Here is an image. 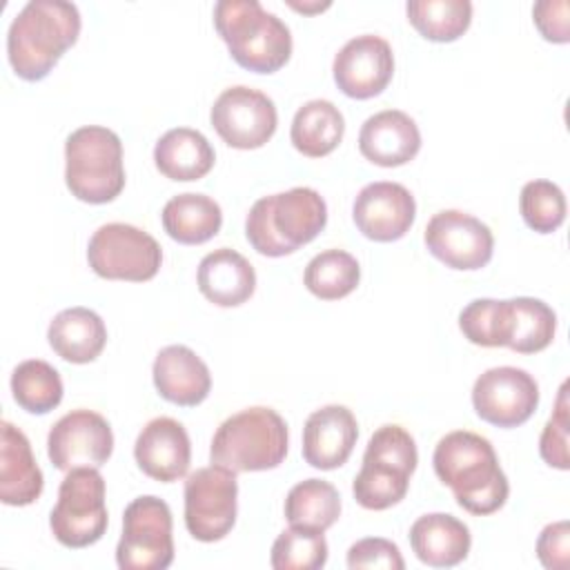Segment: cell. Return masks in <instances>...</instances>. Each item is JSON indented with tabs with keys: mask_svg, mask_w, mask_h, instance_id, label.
<instances>
[{
	"mask_svg": "<svg viewBox=\"0 0 570 570\" xmlns=\"http://www.w3.org/2000/svg\"><path fill=\"white\" fill-rule=\"evenodd\" d=\"M51 350L69 363H91L107 345L105 321L89 307H69L53 316L47 330Z\"/></svg>",
	"mask_w": 570,
	"mask_h": 570,
	"instance_id": "cell-26",
	"label": "cell"
},
{
	"mask_svg": "<svg viewBox=\"0 0 570 570\" xmlns=\"http://www.w3.org/2000/svg\"><path fill=\"white\" fill-rule=\"evenodd\" d=\"M80 36V11L65 0H31L9 24L7 56L18 78L36 82L49 76L60 56Z\"/></svg>",
	"mask_w": 570,
	"mask_h": 570,
	"instance_id": "cell-2",
	"label": "cell"
},
{
	"mask_svg": "<svg viewBox=\"0 0 570 570\" xmlns=\"http://www.w3.org/2000/svg\"><path fill=\"white\" fill-rule=\"evenodd\" d=\"M269 563L274 570H318L327 563V541L323 532L289 525L276 537Z\"/></svg>",
	"mask_w": 570,
	"mask_h": 570,
	"instance_id": "cell-34",
	"label": "cell"
},
{
	"mask_svg": "<svg viewBox=\"0 0 570 570\" xmlns=\"http://www.w3.org/2000/svg\"><path fill=\"white\" fill-rule=\"evenodd\" d=\"M107 523L105 479L98 468L69 470L49 514V528L56 541L67 548L94 546L102 539Z\"/></svg>",
	"mask_w": 570,
	"mask_h": 570,
	"instance_id": "cell-8",
	"label": "cell"
},
{
	"mask_svg": "<svg viewBox=\"0 0 570 570\" xmlns=\"http://www.w3.org/2000/svg\"><path fill=\"white\" fill-rule=\"evenodd\" d=\"M163 227L176 243L200 245L214 238L223 225L220 205L205 194H178L163 207Z\"/></svg>",
	"mask_w": 570,
	"mask_h": 570,
	"instance_id": "cell-28",
	"label": "cell"
},
{
	"mask_svg": "<svg viewBox=\"0 0 570 570\" xmlns=\"http://www.w3.org/2000/svg\"><path fill=\"white\" fill-rule=\"evenodd\" d=\"M361 281L358 261L343 249L316 254L303 274L305 287L321 301H338L356 289Z\"/></svg>",
	"mask_w": 570,
	"mask_h": 570,
	"instance_id": "cell-33",
	"label": "cell"
},
{
	"mask_svg": "<svg viewBox=\"0 0 570 570\" xmlns=\"http://www.w3.org/2000/svg\"><path fill=\"white\" fill-rule=\"evenodd\" d=\"M419 452L412 434L396 425H381L367 441L363 465L354 476L352 492L365 510H387L405 499Z\"/></svg>",
	"mask_w": 570,
	"mask_h": 570,
	"instance_id": "cell-6",
	"label": "cell"
},
{
	"mask_svg": "<svg viewBox=\"0 0 570 570\" xmlns=\"http://www.w3.org/2000/svg\"><path fill=\"white\" fill-rule=\"evenodd\" d=\"M358 149L379 167H401L419 154L421 131L405 111L385 109L363 122Z\"/></svg>",
	"mask_w": 570,
	"mask_h": 570,
	"instance_id": "cell-21",
	"label": "cell"
},
{
	"mask_svg": "<svg viewBox=\"0 0 570 570\" xmlns=\"http://www.w3.org/2000/svg\"><path fill=\"white\" fill-rule=\"evenodd\" d=\"M479 325L485 347H510L519 354H534L552 343L557 314L548 303L532 296L490 298Z\"/></svg>",
	"mask_w": 570,
	"mask_h": 570,
	"instance_id": "cell-11",
	"label": "cell"
},
{
	"mask_svg": "<svg viewBox=\"0 0 570 570\" xmlns=\"http://www.w3.org/2000/svg\"><path fill=\"white\" fill-rule=\"evenodd\" d=\"M287 423L272 407H247L225 419L209 448V459L232 472L278 468L287 454Z\"/></svg>",
	"mask_w": 570,
	"mask_h": 570,
	"instance_id": "cell-5",
	"label": "cell"
},
{
	"mask_svg": "<svg viewBox=\"0 0 570 570\" xmlns=\"http://www.w3.org/2000/svg\"><path fill=\"white\" fill-rule=\"evenodd\" d=\"M347 568L350 570H361V568L403 570L405 561H403L396 543L381 539V537H367V539H361L354 546H350Z\"/></svg>",
	"mask_w": 570,
	"mask_h": 570,
	"instance_id": "cell-37",
	"label": "cell"
},
{
	"mask_svg": "<svg viewBox=\"0 0 570 570\" xmlns=\"http://www.w3.org/2000/svg\"><path fill=\"white\" fill-rule=\"evenodd\" d=\"M327 223V205L312 187H292L258 198L245 220L249 245L269 258L294 254L314 240Z\"/></svg>",
	"mask_w": 570,
	"mask_h": 570,
	"instance_id": "cell-3",
	"label": "cell"
},
{
	"mask_svg": "<svg viewBox=\"0 0 570 570\" xmlns=\"http://www.w3.org/2000/svg\"><path fill=\"white\" fill-rule=\"evenodd\" d=\"M294 9H298V11H305V13H312V11H323V9H327L330 7V2H323V4H298V2H289Z\"/></svg>",
	"mask_w": 570,
	"mask_h": 570,
	"instance_id": "cell-40",
	"label": "cell"
},
{
	"mask_svg": "<svg viewBox=\"0 0 570 570\" xmlns=\"http://www.w3.org/2000/svg\"><path fill=\"white\" fill-rule=\"evenodd\" d=\"M236 472L216 463L191 472L185 481L187 532L205 543H214L227 537L236 523Z\"/></svg>",
	"mask_w": 570,
	"mask_h": 570,
	"instance_id": "cell-12",
	"label": "cell"
},
{
	"mask_svg": "<svg viewBox=\"0 0 570 570\" xmlns=\"http://www.w3.org/2000/svg\"><path fill=\"white\" fill-rule=\"evenodd\" d=\"M358 439V425L345 405H325L312 412L303 428V459L316 470L341 468Z\"/></svg>",
	"mask_w": 570,
	"mask_h": 570,
	"instance_id": "cell-20",
	"label": "cell"
},
{
	"mask_svg": "<svg viewBox=\"0 0 570 570\" xmlns=\"http://www.w3.org/2000/svg\"><path fill=\"white\" fill-rule=\"evenodd\" d=\"M532 18L541 36L550 42H568L570 40V18L566 0H543L532 9Z\"/></svg>",
	"mask_w": 570,
	"mask_h": 570,
	"instance_id": "cell-39",
	"label": "cell"
},
{
	"mask_svg": "<svg viewBox=\"0 0 570 570\" xmlns=\"http://www.w3.org/2000/svg\"><path fill=\"white\" fill-rule=\"evenodd\" d=\"M345 120L338 107L330 100H309L294 114L289 138L296 151L307 158H323L332 154L343 140Z\"/></svg>",
	"mask_w": 570,
	"mask_h": 570,
	"instance_id": "cell-29",
	"label": "cell"
},
{
	"mask_svg": "<svg viewBox=\"0 0 570 570\" xmlns=\"http://www.w3.org/2000/svg\"><path fill=\"white\" fill-rule=\"evenodd\" d=\"M174 561L171 510L145 494L134 499L122 514V534L116 546V563L122 570H165Z\"/></svg>",
	"mask_w": 570,
	"mask_h": 570,
	"instance_id": "cell-9",
	"label": "cell"
},
{
	"mask_svg": "<svg viewBox=\"0 0 570 570\" xmlns=\"http://www.w3.org/2000/svg\"><path fill=\"white\" fill-rule=\"evenodd\" d=\"M474 412L490 425H523L539 405V385L521 367L501 365L485 370L472 387Z\"/></svg>",
	"mask_w": 570,
	"mask_h": 570,
	"instance_id": "cell-14",
	"label": "cell"
},
{
	"mask_svg": "<svg viewBox=\"0 0 570 570\" xmlns=\"http://www.w3.org/2000/svg\"><path fill=\"white\" fill-rule=\"evenodd\" d=\"M212 127L234 149H258L276 131L278 114L274 100L252 87L225 89L212 107Z\"/></svg>",
	"mask_w": 570,
	"mask_h": 570,
	"instance_id": "cell-13",
	"label": "cell"
},
{
	"mask_svg": "<svg viewBox=\"0 0 570 570\" xmlns=\"http://www.w3.org/2000/svg\"><path fill=\"white\" fill-rule=\"evenodd\" d=\"M154 385L158 394L176 405L194 407L212 390V374L205 361L187 345H167L156 354Z\"/></svg>",
	"mask_w": 570,
	"mask_h": 570,
	"instance_id": "cell-22",
	"label": "cell"
},
{
	"mask_svg": "<svg viewBox=\"0 0 570 570\" xmlns=\"http://www.w3.org/2000/svg\"><path fill=\"white\" fill-rule=\"evenodd\" d=\"M134 456L147 476L160 483L178 481L187 474L191 461L189 434L176 419H151L136 439Z\"/></svg>",
	"mask_w": 570,
	"mask_h": 570,
	"instance_id": "cell-19",
	"label": "cell"
},
{
	"mask_svg": "<svg viewBox=\"0 0 570 570\" xmlns=\"http://www.w3.org/2000/svg\"><path fill=\"white\" fill-rule=\"evenodd\" d=\"M525 225L539 234H552L566 220V196L552 180H530L519 196Z\"/></svg>",
	"mask_w": 570,
	"mask_h": 570,
	"instance_id": "cell-35",
	"label": "cell"
},
{
	"mask_svg": "<svg viewBox=\"0 0 570 570\" xmlns=\"http://www.w3.org/2000/svg\"><path fill=\"white\" fill-rule=\"evenodd\" d=\"M114 452L109 421L91 410H71L53 423L47 436V454L53 468H100Z\"/></svg>",
	"mask_w": 570,
	"mask_h": 570,
	"instance_id": "cell-16",
	"label": "cell"
},
{
	"mask_svg": "<svg viewBox=\"0 0 570 570\" xmlns=\"http://www.w3.org/2000/svg\"><path fill=\"white\" fill-rule=\"evenodd\" d=\"M214 27L243 69L274 73L292 56L287 24L278 16L265 11L258 0L216 2Z\"/></svg>",
	"mask_w": 570,
	"mask_h": 570,
	"instance_id": "cell-4",
	"label": "cell"
},
{
	"mask_svg": "<svg viewBox=\"0 0 570 570\" xmlns=\"http://www.w3.org/2000/svg\"><path fill=\"white\" fill-rule=\"evenodd\" d=\"M216 154L209 140L189 127H176L163 134L154 147V163L169 180H198L214 167Z\"/></svg>",
	"mask_w": 570,
	"mask_h": 570,
	"instance_id": "cell-27",
	"label": "cell"
},
{
	"mask_svg": "<svg viewBox=\"0 0 570 570\" xmlns=\"http://www.w3.org/2000/svg\"><path fill=\"white\" fill-rule=\"evenodd\" d=\"M42 470L38 468L31 443L20 428L0 423V501L7 505H29L42 494Z\"/></svg>",
	"mask_w": 570,
	"mask_h": 570,
	"instance_id": "cell-23",
	"label": "cell"
},
{
	"mask_svg": "<svg viewBox=\"0 0 570 570\" xmlns=\"http://www.w3.org/2000/svg\"><path fill=\"white\" fill-rule=\"evenodd\" d=\"M537 557L548 570H566L570 561V523L557 521L541 530L537 539Z\"/></svg>",
	"mask_w": 570,
	"mask_h": 570,
	"instance_id": "cell-38",
	"label": "cell"
},
{
	"mask_svg": "<svg viewBox=\"0 0 570 570\" xmlns=\"http://www.w3.org/2000/svg\"><path fill=\"white\" fill-rule=\"evenodd\" d=\"M570 405H568V383L561 385L557 405L552 410V416L548 419L541 439H539V454L541 459L557 470L570 468L568 456V428H570Z\"/></svg>",
	"mask_w": 570,
	"mask_h": 570,
	"instance_id": "cell-36",
	"label": "cell"
},
{
	"mask_svg": "<svg viewBox=\"0 0 570 570\" xmlns=\"http://www.w3.org/2000/svg\"><path fill=\"white\" fill-rule=\"evenodd\" d=\"M410 546L421 563L430 568H452L468 557L472 537L468 525L456 517L432 512L412 523Z\"/></svg>",
	"mask_w": 570,
	"mask_h": 570,
	"instance_id": "cell-25",
	"label": "cell"
},
{
	"mask_svg": "<svg viewBox=\"0 0 570 570\" xmlns=\"http://www.w3.org/2000/svg\"><path fill=\"white\" fill-rule=\"evenodd\" d=\"M432 463L439 481L454 492L456 503L470 514H492L508 501V476L485 436L454 430L436 443Z\"/></svg>",
	"mask_w": 570,
	"mask_h": 570,
	"instance_id": "cell-1",
	"label": "cell"
},
{
	"mask_svg": "<svg viewBox=\"0 0 570 570\" xmlns=\"http://www.w3.org/2000/svg\"><path fill=\"white\" fill-rule=\"evenodd\" d=\"M405 11L410 24L432 42H452L472 22L470 0H410Z\"/></svg>",
	"mask_w": 570,
	"mask_h": 570,
	"instance_id": "cell-31",
	"label": "cell"
},
{
	"mask_svg": "<svg viewBox=\"0 0 570 570\" xmlns=\"http://www.w3.org/2000/svg\"><path fill=\"white\" fill-rule=\"evenodd\" d=\"M336 87L356 100L379 96L394 76V53L381 36H356L347 40L332 65Z\"/></svg>",
	"mask_w": 570,
	"mask_h": 570,
	"instance_id": "cell-17",
	"label": "cell"
},
{
	"mask_svg": "<svg viewBox=\"0 0 570 570\" xmlns=\"http://www.w3.org/2000/svg\"><path fill=\"white\" fill-rule=\"evenodd\" d=\"M341 514L338 490L323 479H305L296 483L285 499V519L294 528L325 532Z\"/></svg>",
	"mask_w": 570,
	"mask_h": 570,
	"instance_id": "cell-30",
	"label": "cell"
},
{
	"mask_svg": "<svg viewBox=\"0 0 570 570\" xmlns=\"http://www.w3.org/2000/svg\"><path fill=\"white\" fill-rule=\"evenodd\" d=\"M425 245L434 258L450 269L474 272L490 263L494 252V236L485 223L459 212H436L425 227Z\"/></svg>",
	"mask_w": 570,
	"mask_h": 570,
	"instance_id": "cell-15",
	"label": "cell"
},
{
	"mask_svg": "<svg viewBox=\"0 0 570 570\" xmlns=\"http://www.w3.org/2000/svg\"><path fill=\"white\" fill-rule=\"evenodd\" d=\"M65 183L71 196L82 203H111L125 187L118 134L100 125L71 131L65 142Z\"/></svg>",
	"mask_w": 570,
	"mask_h": 570,
	"instance_id": "cell-7",
	"label": "cell"
},
{
	"mask_svg": "<svg viewBox=\"0 0 570 570\" xmlns=\"http://www.w3.org/2000/svg\"><path fill=\"white\" fill-rule=\"evenodd\" d=\"M198 289L218 307H236L249 301L256 289V272L252 263L229 247L209 252L198 265Z\"/></svg>",
	"mask_w": 570,
	"mask_h": 570,
	"instance_id": "cell-24",
	"label": "cell"
},
{
	"mask_svg": "<svg viewBox=\"0 0 570 570\" xmlns=\"http://www.w3.org/2000/svg\"><path fill=\"white\" fill-rule=\"evenodd\" d=\"M358 232L376 243H392L403 238L416 216V203L401 183L379 180L365 185L352 207Z\"/></svg>",
	"mask_w": 570,
	"mask_h": 570,
	"instance_id": "cell-18",
	"label": "cell"
},
{
	"mask_svg": "<svg viewBox=\"0 0 570 570\" xmlns=\"http://www.w3.org/2000/svg\"><path fill=\"white\" fill-rule=\"evenodd\" d=\"M87 261L100 278L142 283L158 274L163 249L158 240L140 227L107 223L89 238Z\"/></svg>",
	"mask_w": 570,
	"mask_h": 570,
	"instance_id": "cell-10",
	"label": "cell"
},
{
	"mask_svg": "<svg viewBox=\"0 0 570 570\" xmlns=\"http://www.w3.org/2000/svg\"><path fill=\"white\" fill-rule=\"evenodd\" d=\"M62 379L58 370L47 361H22L11 374L13 401L31 414H47L58 407L62 401Z\"/></svg>",
	"mask_w": 570,
	"mask_h": 570,
	"instance_id": "cell-32",
	"label": "cell"
}]
</instances>
